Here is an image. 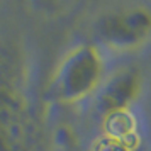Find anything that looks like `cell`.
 Here are the masks:
<instances>
[{
    "label": "cell",
    "instance_id": "3",
    "mask_svg": "<svg viewBox=\"0 0 151 151\" xmlns=\"http://www.w3.org/2000/svg\"><path fill=\"white\" fill-rule=\"evenodd\" d=\"M143 78L139 70L126 68L117 71L110 78H105L102 87L95 93L97 110L105 117L131 112L132 104L137 100V95L141 93Z\"/></svg>",
    "mask_w": 151,
    "mask_h": 151
},
{
    "label": "cell",
    "instance_id": "4",
    "mask_svg": "<svg viewBox=\"0 0 151 151\" xmlns=\"http://www.w3.org/2000/svg\"><path fill=\"white\" fill-rule=\"evenodd\" d=\"M32 2L42 9H55V4H56V0H32Z\"/></svg>",
    "mask_w": 151,
    "mask_h": 151
},
{
    "label": "cell",
    "instance_id": "2",
    "mask_svg": "<svg viewBox=\"0 0 151 151\" xmlns=\"http://www.w3.org/2000/svg\"><path fill=\"white\" fill-rule=\"evenodd\" d=\"M95 46L110 53H134L151 39V10L127 5L102 14L92 26Z\"/></svg>",
    "mask_w": 151,
    "mask_h": 151
},
{
    "label": "cell",
    "instance_id": "1",
    "mask_svg": "<svg viewBox=\"0 0 151 151\" xmlns=\"http://www.w3.org/2000/svg\"><path fill=\"white\" fill-rule=\"evenodd\" d=\"M105 82V58L93 42H82L61 58L49 78L44 99L53 105H75L95 95Z\"/></svg>",
    "mask_w": 151,
    "mask_h": 151
}]
</instances>
